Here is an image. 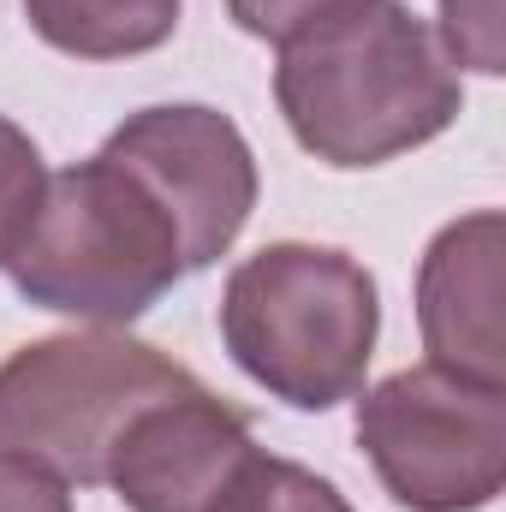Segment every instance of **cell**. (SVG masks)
I'll return each mask as SVG.
<instances>
[{
	"label": "cell",
	"mask_w": 506,
	"mask_h": 512,
	"mask_svg": "<svg viewBox=\"0 0 506 512\" xmlns=\"http://www.w3.org/2000/svg\"><path fill=\"white\" fill-rule=\"evenodd\" d=\"M340 6H352V0H227V18L256 36V42H286V36H298L304 24H316V18H328V12H340Z\"/></svg>",
	"instance_id": "14"
},
{
	"label": "cell",
	"mask_w": 506,
	"mask_h": 512,
	"mask_svg": "<svg viewBox=\"0 0 506 512\" xmlns=\"http://www.w3.org/2000/svg\"><path fill=\"white\" fill-rule=\"evenodd\" d=\"M358 447L405 512H483L506 489V387L435 364L358 393Z\"/></svg>",
	"instance_id": "5"
},
{
	"label": "cell",
	"mask_w": 506,
	"mask_h": 512,
	"mask_svg": "<svg viewBox=\"0 0 506 512\" xmlns=\"http://www.w3.org/2000/svg\"><path fill=\"white\" fill-rule=\"evenodd\" d=\"M221 346L268 399L334 411L364 393L381 340L376 274L340 245L280 239L221 286Z\"/></svg>",
	"instance_id": "2"
},
{
	"label": "cell",
	"mask_w": 506,
	"mask_h": 512,
	"mask_svg": "<svg viewBox=\"0 0 506 512\" xmlns=\"http://www.w3.org/2000/svg\"><path fill=\"white\" fill-rule=\"evenodd\" d=\"M0 512H72V483L0 447Z\"/></svg>",
	"instance_id": "13"
},
{
	"label": "cell",
	"mask_w": 506,
	"mask_h": 512,
	"mask_svg": "<svg viewBox=\"0 0 506 512\" xmlns=\"http://www.w3.org/2000/svg\"><path fill=\"white\" fill-rule=\"evenodd\" d=\"M506 215L471 209L447 221L417 262V334L435 370L506 387V322H501Z\"/></svg>",
	"instance_id": "8"
},
{
	"label": "cell",
	"mask_w": 506,
	"mask_h": 512,
	"mask_svg": "<svg viewBox=\"0 0 506 512\" xmlns=\"http://www.w3.org/2000/svg\"><path fill=\"white\" fill-rule=\"evenodd\" d=\"M24 304L72 316L84 328H126L149 316L191 268L167 209L114 155L48 173L24 239L6 256Z\"/></svg>",
	"instance_id": "3"
},
{
	"label": "cell",
	"mask_w": 506,
	"mask_h": 512,
	"mask_svg": "<svg viewBox=\"0 0 506 512\" xmlns=\"http://www.w3.org/2000/svg\"><path fill=\"white\" fill-rule=\"evenodd\" d=\"M102 155H114L131 179L167 209L185 268H215L251 227L262 173L251 137L209 102H161L137 108L108 131Z\"/></svg>",
	"instance_id": "6"
},
{
	"label": "cell",
	"mask_w": 506,
	"mask_h": 512,
	"mask_svg": "<svg viewBox=\"0 0 506 512\" xmlns=\"http://www.w3.org/2000/svg\"><path fill=\"white\" fill-rule=\"evenodd\" d=\"M185 0H24L36 42L66 60H137L173 42Z\"/></svg>",
	"instance_id": "9"
},
{
	"label": "cell",
	"mask_w": 506,
	"mask_h": 512,
	"mask_svg": "<svg viewBox=\"0 0 506 512\" xmlns=\"http://www.w3.org/2000/svg\"><path fill=\"white\" fill-rule=\"evenodd\" d=\"M435 42L453 72L501 78L506 72V18L501 0H435Z\"/></svg>",
	"instance_id": "11"
},
{
	"label": "cell",
	"mask_w": 506,
	"mask_h": 512,
	"mask_svg": "<svg viewBox=\"0 0 506 512\" xmlns=\"http://www.w3.org/2000/svg\"><path fill=\"white\" fill-rule=\"evenodd\" d=\"M251 453V417L191 382L131 417L108 459V489L126 512H215Z\"/></svg>",
	"instance_id": "7"
},
{
	"label": "cell",
	"mask_w": 506,
	"mask_h": 512,
	"mask_svg": "<svg viewBox=\"0 0 506 512\" xmlns=\"http://www.w3.org/2000/svg\"><path fill=\"white\" fill-rule=\"evenodd\" d=\"M274 108L304 155L387 167L465 114V84L405 0H352L274 48Z\"/></svg>",
	"instance_id": "1"
},
{
	"label": "cell",
	"mask_w": 506,
	"mask_h": 512,
	"mask_svg": "<svg viewBox=\"0 0 506 512\" xmlns=\"http://www.w3.org/2000/svg\"><path fill=\"white\" fill-rule=\"evenodd\" d=\"M42 185H48V161H42L36 137L0 114V268H6L12 245L24 239V227L42 203Z\"/></svg>",
	"instance_id": "12"
},
{
	"label": "cell",
	"mask_w": 506,
	"mask_h": 512,
	"mask_svg": "<svg viewBox=\"0 0 506 512\" xmlns=\"http://www.w3.org/2000/svg\"><path fill=\"white\" fill-rule=\"evenodd\" d=\"M215 512H358V507L322 471L256 447L239 465V477L227 483V495L215 501Z\"/></svg>",
	"instance_id": "10"
},
{
	"label": "cell",
	"mask_w": 506,
	"mask_h": 512,
	"mask_svg": "<svg viewBox=\"0 0 506 512\" xmlns=\"http://www.w3.org/2000/svg\"><path fill=\"white\" fill-rule=\"evenodd\" d=\"M197 376L126 328H72L0 364V447L48 465L72 489H102L137 411Z\"/></svg>",
	"instance_id": "4"
}]
</instances>
